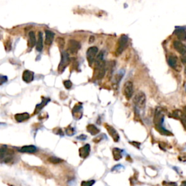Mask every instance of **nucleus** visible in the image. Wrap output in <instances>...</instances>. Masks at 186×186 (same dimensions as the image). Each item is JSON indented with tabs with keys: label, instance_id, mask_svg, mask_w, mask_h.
Masks as SVG:
<instances>
[{
	"label": "nucleus",
	"instance_id": "obj_1",
	"mask_svg": "<svg viewBox=\"0 0 186 186\" xmlns=\"http://www.w3.org/2000/svg\"><path fill=\"white\" fill-rule=\"evenodd\" d=\"M95 70H94V77L97 79H101L104 77L105 74V63L104 60V53L100 52L95 58Z\"/></svg>",
	"mask_w": 186,
	"mask_h": 186
},
{
	"label": "nucleus",
	"instance_id": "obj_2",
	"mask_svg": "<svg viewBox=\"0 0 186 186\" xmlns=\"http://www.w3.org/2000/svg\"><path fill=\"white\" fill-rule=\"evenodd\" d=\"M154 124L156 125V128L157 130H159V132L162 133L164 135H171L172 133L169 132L168 130L165 129L163 127V122H164V114L163 111L161 108H156L155 111V116H154Z\"/></svg>",
	"mask_w": 186,
	"mask_h": 186
},
{
	"label": "nucleus",
	"instance_id": "obj_3",
	"mask_svg": "<svg viewBox=\"0 0 186 186\" xmlns=\"http://www.w3.org/2000/svg\"><path fill=\"white\" fill-rule=\"evenodd\" d=\"M15 156L13 151L9 149L7 146L0 147V162L1 163H10L12 162Z\"/></svg>",
	"mask_w": 186,
	"mask_h": 186
},
{
	"label": "nucleus",
	"instance_id": "obj_4",
	"mask_svg": "<svg viewBox=\"0 0 186 186\" xmlns=\"http://www.w3.org/2000/svg\"><path fill=\"white\" fill-rule=\"evenodd\" d=\"M70 62L69 55L67 52H63L61 53V60L59 64L58 70L59 73H63L65 71L66 68L69 66Z\"/></svg>",
	"mask_w": 186,
	"mask_h": 186
},
{
	"label": "nucleus",
	"instance_id": "obj_5",
	"mask_svg": "<svg viewBox=\"0 0 186 186\" xmlns=\"http://www.w3.org/2000/svg\"><path fill=\"white\" fill-rule=\"evenodd\" d=\"M128 44V37L127 36L123 34L121 36L119 39V43H118L117 49H116V55H120L122 52H124L125 49L127 46Z\"/></svg>",
	"mask_w": 186,
	"mask_h": 186
},
{
	"label": "nucleus",
	"instance_id": "obj_6",
	"mask_svg": "<svg viewBox=\"0 0 186 186\" xmlns=\"http://www.w3.org/2000/svg\"><path fill=\"white\" fill-rule=\"evenodd\" d=\"M134 103L137 107L140 108H144L146 103V97L144 92H139L136 94L134 98Z\"/></svg>",
	"mask_w": 186,
	"mask_h": 186
},
{
	"label": "nucleus",
	"instance_id": "obj_7",
	"mask_svg": "<svg viewBox=\"0 0 186 186\" xmlns=\"http://www.w3.org/2000/svg\"><path fill=\"white\" fill-rule=\"evenodd\" d=\"M97 52H98V49L97 46H91L87 51V59L89 66H92V63L95 60Z\"/></svg>",
	"mask_w": 186,
	"mask_h": 186
},
{
	"label": "nucleus",
	"instance_id": "obj_8",
	"mask_svg": "<svg viewBox=\"0 0 186 186\" xmlns=\"http://www.w3.org/2000/svg\"><path fill=\"white\" fill-rule=\"evenodd\" d=\"M81 48V44L76 40L71 39L68 42V52L71 54H76Z\"/></svg>",
	"mask_w": 186,
	"mask_h": 186
},
{
	"label": "nucleus",
	"instance_id": "obj_9",
	"mask_svg": "<svg viewBox=\"0 0 186 186\" xmlns=\"http://www.w3.org/2000/svg\"><path fill=\"white\" fill-rule=\"evenodd\" d=\"M134 89H133V84L130 81H127L124 85V94L127 100H129L133 95Z\"/></svg>",
	"mask_w": 186,
	"mask_h": 186
},
{
	"label": "nucleus",
	"instance_id": "obj_10",
	"mask_svg": "<svg viewBox=\"0 0 186 186\" xmlns=\"http://www.w3.org/2000/svg\"><path fill=\"white\" fill-rule=\"evenodd\" d=\"M173 46L175 50L177 51L182 56V58H186V46L179 41H175Z\"/></svg>",
	"mask_w": 186,
	"mask_h": 186
},
{
	"label": "nucleus",
	"instance_id": "obj_11",
	"mask_svg": "<svg viewBox=\"0 0 186 186\" xmlns=\"http://www.w3.org/2000/svg\"><path fill=\"white\" fill-rule=\"evenodd\" d=\"M105 126L107 131H108V132L109 133V134L111 136V137L114 139V140L115 141V142H118V141L119 140V139H120V137H119V134H118V132H116L115 129L113 127L108 124H105Z\"/></svg>",
	"mask_w": 186,
	"mask_h": 186
},
{
	"label": "nucleus",
	"instance_id": "obj_12",
	"mask_svg": "<svg viewBox=\"0 0 186 186\" xmlns=\"http://www.w3.org/2000/svg\"><path fill=\"white\" fill-rule=\"evenodd\" d=\"M23 80L26 83H31L34 79V74L32 71H29V70H26L23 73L22 76Z\"/></svg>",
	"mask_w": 186,
	"mask_h": 186
},
{
	"label": "nucleus",
	"instance_id": "obj_13",
	"mask_svg": "<svg viewBox=\"0 0 186 186\" xmlns=\"http://www.w3.org/2000/svg\"><path fill=\"white\" fill-rule=\"evenodd\" d=\"M72 114L74 119H79L82 116V105L81 104H77L72 110Z\"/></svg>",
	"mask_w": 186,
	"mask_h": 186
},
{
	"label": "nucleus",
	"instance_id": "obj_14",
	"mask_svg": "<svg viewBox=\"0 0 186 186\" xmlns=\"http://www.w3.org/2000/svg\"><path fill=\"white\" fill-rule=\"evenodd\" d=\"M174 34L181 41H185L186 40V31L183 28L178 27L175 29Z\"/></svg>",
	"mask_w": 186,
	"mask_h": 186
},
{
	"label": "nucleus",
	"instance_id": "obj_15",
	"mask_svg": "<svg viewBox=\"0 0 186 186\" xmlns=\"http://www.w3.org/2000/svg\"><path fill=\"white\" fill-rule=\"evenodd\" d=\"M79 152L80 157H82V159H85L89 156V153H90V145L89 144H86L83 147L79 148Z\"/></svg>",
	"mask_w": 186,
	"mask_h": 186
},
{
	"label": "nucleus",
	"instance_id": "obj_16",
	"mask_svg": "<svg viewBox=\"0 0 186 186\" xmlns=\"http://www.w3.org/2000/svg\"><path fill=\"white\" fill-rule=\"evenodd\" d=\"M19 151L22 152V153H34L37 151V148L34 145H26V146L21 147L19 149Z\"/></svg>",
	"mask_w": 186,
	"mask_h": 186
},
{
	"label": "nucleus",
	"instance_id": "obj_17",
	"mask_svg": "<svg viewBox=\"0 0 186 186\" xmlns=\"http://www.w3.org/2000/svg\"><path fill=\"white\" fill-rule=\"evenodd\" d=\"M45 44L46 45H50L52 43V41L54 39V36H55V34L52 31L49 30L45 31Z\"/></svg>",
	"mask_w": 186,
	"mask_h": 186
},
{
	"label": "nucleus",
	"instance_id": "obj_18",
	"mask_svg": "<svg viewBox=\"0 0 186 186\" xmlns=\"http://www.w3.org/2000/svg\"><path fill=\"white\" fill-rule=\"evenodd\" d=\"M167 61H168L169 66L177 71V66L178 65L177 57L175 55H170L168 57V59H167Z\"/></svg>",
	"mask_w": 186,
	"mask_h": 186
},
{
	"label": "nucleus",
	"instance_id": "obj_19",
	"mask_svg": "<svg viewBox=\"0 0 186 186\" xmlns=\"http://www.w3.org/2000/svg\"><path fill=\"white\" fill-rule=\"evenodd\" d=\"M29 117L30 115L28 113H22V114H18L15 115V120L18 122H22L23 121L27 120L28 119H29Z\"/></svg>",
	"mask_w": 186,
	"mask_h": 186
},
{
	"label": "nucleus",
	"instance_id": "obj_20",
	"mask_svg": "<svg viewBox=\"0 0 186 186\" xmlns=\"http://www.w3.org/2000/svg\"><path fill=\"white\" fill-rule=\"evenodd\" d=\"M36 49L38 52H41L43 49V36H42V33L41 31L39 32L38 35V40L36 41Z\"/></svg>",
	"mask_w": 186,
	"mask_h": 186
},
{
	"label": "nucleus",
	"instance_id": "obj_21",
	"mask_svg": "<svg viewBox=\"0 0 186 186\" xmlns=\"http://www.w3.org/2000/svg\"><path fill=\"white\" fill-rule=\"evenodd\" d=\"M29 46L31 48L34 47L35 46V44L36 43V40L35 33L34 31H30L29 34Z\"/></svg>",
	"mask_w": 186,
	"mask_h": 186
},
{
	"label": "nucleus",
	"instance_id": "obj_22",
	"mask_svg": "<svg viewBox=\"0 0 186 186\" xmlns=\"http://www.w3.org/2000/svg\"><path fill=\"white\" fill-rule=\"evenodd\" d=\"M113 156H114V160L119 161L122 157V151L117 148H114L113 149Z\"/></svg>",
	"mask_w": 186,
	"mask_h": 186
},
{
	"label": "nucleus",
	"instance_id": "obj_23",
	"mask_svg": "<svg viewBox=\"0 0 186 186\" xmlns=\"http://www.w3.org/2000/svg\"><path fill=\"white\" fill-rule=\"evenodd\" d=\"M87 130L88 132L90 133L92 135H96V134H98L100 132V130L99 129H97L96 127L93 124H89L87 127Z\"/></svg>",
	"mask_w": 186,
	"mask_h": 186
},
{
	"label": "nucleus",
	"instance_id": "obj_24",
	"mask_svg": "<svg viewBox=\"0 0 186 186\" xmlns=\"http://www.w3.org/2000/svg\"><path fill=\"white\" fill-rule=\"evenodd\" d=\"M49 98H44L42 100V102H41V103H39V104H38L36 106V111L35 113H37L39 112V111H41V109H42L43 108H44L45 105L47 104L48 102H49Z\"/></svg>",
	"mask_w": 186,
	"mask_h": 186
},
{
	"label": "nucleus",
	"instance_id": "obj_25",
	"mask_svg": "<svg viewBox=\"0 0 186 186\" xmlns=\"http://www.w3.org/2000/svg\"><path fill=\"white\" fill-rule=\"evenodd\" d=\"M48 162L52 163V164H59V163H61L63 162V160L58 157H55V156H50L48 159Z\"/></svg>",
	"mask_w": 186,
	"mask_h": 186
},
{
	"label": "nucleus",
	"instance_id": "obj_26",
	"mask_svg": "<svg viewBox=\"0 0 186 186\" xmlns=\"http://www.w3.org/2000/svg\"><path fill=\"white\" fill-rule=\"evenodd\" d=\"M4 47H5V50L7 51V52H10V51L11 50L12 43L10 39L5 40V41H4Z\"/></svg>",
	"mask_w": 186,
	"mask_h": 186
},
{
	"label": "nucleus",
	"instance_id": "obj_27",
	"mask_svg": "<svg viewBox=\"0 0 186 186\" xmlns=\"http://www.w3.org/2000/svg\"><path fill=\"white\" fill-rule=\"evenodd\" d=\"M56 41L57 44H58L60 49H63L65 46V40L63 38H61V37H58V38H57Z\"/></svg>",
	"mask_w": 186,
	"mask_h": 186
},
{
	"label": "nucleus",
	"instance_id": "obj_28",
	"mask_svg": "<svg viewBox=\"0 0 186 186\" xmlns=\"http://www.w3.org/2000/svg\"><path fill=\"white\" fill-rule=\"evenodd\" d=\"M123 75H124V73H118L117 74H116L115 77H114V80H115V82L116 83H119V82L121 81V79H122V78L123 77Z\"/></svg>",
	"mask_w": 186,
	"mask_h": 186
},
{
	"label": "nucleus",
	"instance_id": "obj_29",
	"mask_svg": "<svg viewBox=\"0 0 186 186\" xmlns=\"http://www.w3.org/2000/svg\"><path fill=\"white\" fill-rule=\"evenodd\" d=\"M95 182L94 180H89V181H82L81 186H92Z\"/></svg>",
	"mask_w": 186,
	"mask_h": 186
},
{
	"label": "nucleus",
	"instance_id": "obj_30",
	"mask_svg": "<svg viewBox=\"0 0 186 186\" xmlns=\"http://www.w3.org/2000/svg\"><path fill=\"white\" fill-rule=\"evenodd\" d=\"M63 84H64L65 87H66V89H71V87H72V82L70 81V80H66V81L63 82Z\"/></svg>",
	"mask_w": 186,
	"mask_h": 186
},
{
	"label": "nucleus",
	"instance_id": "obj_31",
	"mask_svg": "<svg viewBox=\"0 0 186 186\" xmlns=\"http://www.w3.org/2000/svg\"><path fill=\"white\" fill-rule=\"evenodd\" d=\"M66 134H68V135H73V134H74V129L73 127H69L68 128H66Z\"/></svg>",
	"mask_w": 186,
	"mask_h": 186
},
{
	"label": "nucleus",
	"instance_id": "obj_32",
	"mask_svg": "<svg viewBox=\"0 0 186 186\" xmlns=\"http://www.w3.org/2000/svg\"><path fill=\"white\" fill-rule=\"evenodd\" d=\"M7 81V77L6 76L0 75V85H2Z\"/></svg>",
	"mask_w": 186,
	"mask_h": 186
},
{
	"label": "nucleus",
	"instance_id": "obj_33",
	"mask_svg": "<svg viewBox=\"0 0 186 186\" xmlns=\"http://www.w3.org/2000/svg\"><path fill=\"white\" fill-rule=\"evenodd\" d=\"M179 160L181 162H186V153H182V155L179 156Z\"/></svg>",
	"mask_w": 186,
	"mask_h": 186
},
{
	"label": "nucleus",
	"instance_id": "obj_34",
	"mask_svg": "<svg viewBox=\"0 0 186 186\" xmlns=\"http://www.w3.org/2000/svg\"><path fill=\"white\" fill-rule=\"evenodd\" d=\"M167 186H177V184L175 182H166Z\"/></svg>",
	"mask_w": 186,
	"mask_h": 186
},
{
	"label": "nucleus",
	"instance_id": "obj_35",
	"mask_svg": "<svg viewBox=\"0 0 186 186\" xmlns=\"http://www.w3.org/2000/svg\"><path fill=\"white\" fill-rule=\"evenodd\" d=\"M132 145H134V146L137 147V148H139L140 145V144L139 142H132Z\"/></svg>",
	"mask_w": 186,
	"mask_h": 186
},
{
	"label": "nucleus",
	"instance_id": "obj_36",
	"mask_svg": "<svg viewBox=\"0 0 186 186\" xmlns=\"http://www.w3.org/2000/svg\"><path fill=\"white\" fill-rule=\"evenodd\" d=\"M77 138L84 140H85V139L87 138V136L86 135H84V134H82V135H80L79 137H77Z\"/></svg>",
	"mask_w": 186,
	"mask_h": 186
},
{
	"label": "nucleus",
	"instance_id": "obj_37",
	"mask_svg": "<svg viewBox=\"0 0 186 186\" xmlns=\"http://www.w3.org/2000/svg\"><path fill=\"white\" fill-rule=\"evenodd\" d=\"M94 37L93 36H91L90 38H89V43H92V42H94Z\"/></svg>",
	"mask_w": 186,
	"mask_h": 186
},
{
	"label": "nucleus",
	"instance_id": "obj_38",
	"mask_svg": "<svg viewBox=\"0 0 186 186\" xmlns=\"http://www.w3.org/2000/svg\"><path fill=\"white\" fill-rule=\"evenodd\" d=\"M181 186H186V181H183L181 184Z\"/></svg>",
	"mask_w": 186,
	"mask_h": 186
}]
</instances>
